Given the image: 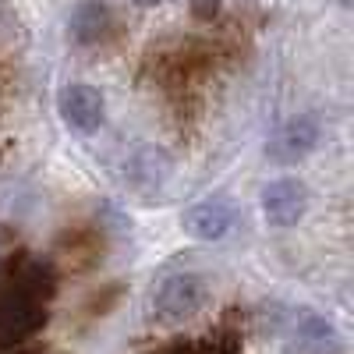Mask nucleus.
I'll return each instance as SVG.
<instances>
[{"label":"nucleus","instance_id":"obj_3","mask_svg":"<svg viewBox=\"0 0 354 354\" xmlns=\"http://www.w3.org/2000/svg\"><path fill=\"white\" fill-rule=\"evenodd\" d=\"M57 113L61 121L78 131V135H96L106 121V100L96 85L88 82H68L61 93H57Z\"/></svg>","mask_w":354,"mask_h":354},{"label":"nucleus","instance_id":"obj_6","mask_svg":"<svg viewBox=\"0 0 354 354\" xmlns=\"http://www.w3.org/2000/svg\"><path fill=\"white\" fill-rule=\"evenodd\" d=\"M234 223H238V209H234V202L227 195L202 198L192 209H185V216H181V227L195 241H223L234 230Z\"/></svg>","mask_w":354,"mask_h":354},{"label":"nucleus","instance_id":"obj_5","mask_svg":"<svg viewBox=\"0 0 354 354\" xmlns=\"http://www.w3.org/2000/svg\"><path fill=\"white\" fill-rule=\"evenodd\" d=\"M322 138V128H319V117L315 113H298L290 117L283 128H277V135L266 145V156L280 167H290V163H301L305 156L315 153V145Z\"/></svg>","mask_w":354,"mask_h":354},{"label":"nucleus","instance_id":"obj_4","mask_svg":"<svg viewBox=\"0 0 354 354\" xmlns=\"http://www.w3.org/2000/svg\"><path fill=\"white\" fill-rule=\"evenodd\" d=\"M308 185L301 177H277L262 188V216L277 230L298 227L308 213Z\"/></svg>","mask_w":354,"mask_h":354},{"label":"nucleus","instance_id":"obj_2","mask_svg":"<svg viewBox=\"0 0 354 354\" xmlns=\"http://www.w3.org/2000/svg\"><path fill=\"white\" fill-rule=\"evenodd\" d=\"M213 290L209 280L195 270L174 273L167 280H160V287L153 290V319L163 322V326H177L192 315H198L205 305H209Z\"/></svg>","mask_w":354,"mask_h":354},{"label":"nucleus","instance_id":"obj_11","mask_svg":"<svg viewBox=\"0 0 354 354\" xmlns=\"http://www.w3.org/2000/svg\"><path fill=\"white\" fill-rule=\"evenodd\" d=\"M188 8H192V15H195L198 21H216L223 0H188Z\"/></svg>","mask_w":354,"mask_h":354},{"label":"nucleus","instance_id":"obj_13","mask_svg":"<svg viewBox=\"0 0 354 354\" xmlns=\"http://www.w3.org/2000/svg\"><path fill=\"white\" fill-rule=\"evenodd\" d=\"M4 354H46V351H43V347H25V344H21V347H11V351H4Z\"/></svg>","mask_w":354,"mask_h":354},{"label":"nucleus","instance_id":"obj_10","mask_svg":"<svg viewBox=\"0 0 354 354\" xmlns=\"http://www.w3.org/2000/svg\"><path fill=\"white\" fill-rule=\"evenodd\" d=\"M57 248H61V255L71 262V270H88V266L100 262L103 238H100L93 227H71L68 234H61Z\"/></svg>","mask_w":354,"mask_h":354},{"label":"nucleus","instance_id":"obj_12","mask_svg":"<svg viewBox=\"0 0 354 354\" xmlns=\"http://www.w3.org/2000/svg\"><path fill=\"white\" fill-rule=\"evenodd\" d=\"M121 298V283H113V287H106V294L100 298V294H93V301H88L85 308H88V315H106V308Z\"/></svg>","mask_w":354,"mask_h":354},{"label":"nucleus","instance_id":"obj_9","mask_svg":"<svg viewBox=\"0 0 354 354\" xmlns=\"http://www.w3.org/2000/svg\"><path fill=\"white\" fill-rule=\"evenodd\" d=\"M167 177H170V160L163 149H142L131 163H128V185L145 195V198H153L163 192L167 185Z\"/></svg>","mask_w":354,"mask_h":354},{"label":"nucleus","instance_id":"obj_15","mask_svg":"<svg viewBox=\"0 0 354 354\" xmlns=\"http://www.w3.org/2000/svg\"><path fill=\"white\" fill-rule=\"evenodd\" d=\"M8 18V4H4V0H0V21H4Z\"/></svg>","mask_w":354,"mask_h":354},{"label":"nucleus","instance_id":"obj_14","mask_svg":"<svg viewBox=\"0 0 354 354\" xmlns=\"http://www.w3.org/2000/svg\"><path fill=\"white\" fill-rule=\"evenodd\" d=\"M138 8H156V4H167V0H135Z\"/></svg>","mask_w":354,"mask_h":354},{"label":"nucleus","instance_id":"obj_7","mask_svg":"<svg viewBox=\"0 0 354 354\" xmlns=\"http://www.w3.org/2000/svg\"><path fill=\"white\" fill-rule=\"evenodd\" d=\"M340 351H344V340L337 326L312 312L298 315V322H294V330L283 344V354H340Z\"/></svg>","mask_w":354,"mask_h":354},{"label":"nucleus","instance_id":"obj_8","mask_svg":"<svg viewBox=\"0 0 354 354\" xmlns=\"http://www.w3.org/2000/svg\"><path fill=\"white\" fill-rule=\"evenodd\" d=\"M68 28H71V39L78 46H100L113 32V11L103 4V0H82V4L71 11Z\"/></svg>","mask_w":354,"mask_h":354},{"label":"nucleus","instance_id":"obj_1","mask_svg":"<svg viewBox=\"0 0 354 354\" xmlns=\"http://www.w3.org/2000/svg\"><path fill=\"white\" fill-rule=\"evenodd\" d=\"M57 294V266L18 252L0 266V354L21 347L50 322V301Z\"/></svg>","mask_w":354,"mask_h":354}]
</instances>
